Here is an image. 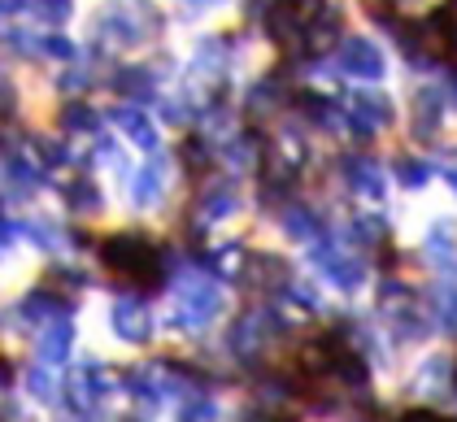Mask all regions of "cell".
<instances>
[{
	"label": "cell",
	"instance_id": "cell-1",
	"mask_svg": "<svg viewBox=\"0 0 457 422\" xmlns=\"http://www.w3.org/2000/svg\"><path fill=\"white\" fill-rule=\"evenodd\" d=\"M101 261H105V270L113 279L136 283V287H153L162 279V252L144 236H113V240H105Z\"/></svg>",
	"mask_w": 457,
	"mask_h": 422
},
{
	"label": "cell",
	"instance_id": "cell-2",
	"mask_svg": "<svg viewBox=\"0 0 457 422\" xmlns=\"http://www.w3.org/2000/svg\"><path fill=\"white\" fill-rule=\"evenodd\" d=\"M396 422H449V418H440V414H431V410H410V414H401Z\"/></svg>",
	"mask_w": 457,
	"mask_h": 422
}]
</instances>
